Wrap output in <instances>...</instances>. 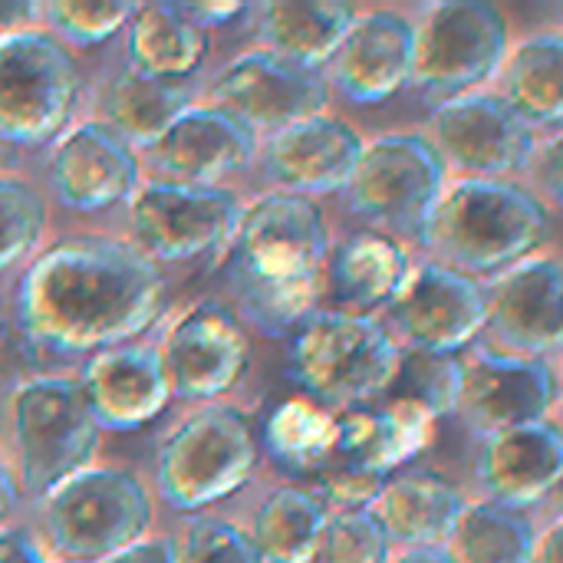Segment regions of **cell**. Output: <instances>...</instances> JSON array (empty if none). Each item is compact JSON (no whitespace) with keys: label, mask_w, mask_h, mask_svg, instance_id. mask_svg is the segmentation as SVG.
Listing matches in <instances>:
<instances>
[{"label":"cell","mask_w":563,"mask_h":563,"mask_svg":"<svg viewBox=\"0 0 563 563\" xmlns=\"http://www.w3.org/2000/svg\"><path fill=\"white\" fill-rule=\"evenodd\" d=\"M165 310V277L142 251L69 241L36 257L16 287L23 336L49 353L96 356L145 333Z\"/></svg>","instance_id":"1"},{"label":"cell","mask_w":563,"mask_h":563,"mask_svg":"<svg viewBox=\"0 0 563 563\" xmlns=\"http://www.w3.org/2000/svg\"><path fill=\"white\" fill-rule=\"evenodd\" d=\"M330 254L323 214L310 198L267 195L241 211L231 238V284L261 333H297L317 307Z\"/></svg>","instance_id":"2"},{"label":"cell","mask_w":563,"mask_h":563,"mask_svg":"<svg viewBox=\"0 0 563 563\" xmlns=\"http://www.w3.org/2000/svg\"><path fill=\"white\" fill-rule=\"evenodd\" d=\"M551 214L544 201L508 178H459L442 188L419 238L435 264L465 274H501L548 241Z\"/></svg>","instance_id":"3"},{"label":"cell","mask_w":563,"mask_h":563,"mask_svg":"<svg viewBox=\"0 0 563 563\" xmlns=\"http://www.w3.org/2000/svg\"><path fill=\"white\" fill-rule=\"evenodd\" d=\"M399 346L363 313H313L287 346V376L320 409H360L389 393Z\"/></svg>","instance_id":"4"},{"label":"cell","mask_w":563,"mask_h":563,"mask_svg":"<svg viewBox=\"0 0 563 563\" xmlns=\"http://www.w3.org/2000/svg\"><path fill=\"white\" fill-rule=\"evenodd\" d=\"M13 449L23 492L49 498L73 475L92 468L99 426L76 379L43 376L13 393Z\"/></svg>","instance_id":"5"},{"label":"cell","mask_w":563,"mask_h":563,"mask_svg":"<svg viewBox=\"0 0 563 563\" xmlns=\"http://www.w3.org/2000/svg\"><path fill=\"white\" fill-rule=\"evenodd\" d=\"M257 442L244 412L208 406L188 416L162 445L155 462L158 495L175 511H205L247 485Z\"/></svg>","instance_id":"6"},{"label":"cell","mask_w":563,"mask_h":563,"mask_svg":"<svg viewBox=\"0 0 563 563\" xmlns=\"http://www.w3.org/2000/svg\"><path fill=\"white\" fill-rule=\"evenodd\" d=\"M508 56V23L485 0L432 3L412 26V86L452 102L495 79Z\"/></svg>","instance_id":"7"},{"label":"cell","mask_w":563,"mask_h":563,"mask_svg":"<svg viewBox=\"0 0 563 563\" xmlns=\"http://www.w3.org/2000/svg\"><path fill=\"white\" fill-rule=\"evenodd\" d=\"M79 99V69L40 30L0 33V145L40 148L63 135Z\"/></svg>","instance_id":"8"},{"label":"cell","mask_w":563,"mask_h":563,"mask_svg":"<svg viewBox=\"0 0 563 563\" xmlns=\"http://www.w3.org/2000/svg\"><path fill=\"white\" fill-rule=\"evenodd\" d=\"M148 492L125 472L86 468L46 498V531L66 563H102L145 541Z\"/></svg>","instance_id":"9"},{"label":"cell","mask_w":563,"mask_h":563,"mask_svg":"<svg viewBox=\"0 0 563 563\" xmlns=\"http://www.w3.org/2000/svg\"><path fill=\"white\" fill-rule=\"evenodd\" d=\"M241 205L221 188L155 181L129 198V224L142 254L155 264H188L231 244Z\"/></svg>","instance_id":"10"},{"label":"cell","mask_w":563,"mask_h":563,"mask_svg":"<svg viewBox=\"0 0 563 563\" xmlns=\"http://www.w3.org/2000/svg\"><path fill=\"white\" fill-rule=\"evenodd\" d=\"M445 172L449 168L422 135H386L363 145L360 165L346 185L350 208L376 224L419 234L426 214L449 185Z\"/></svg>","instance_id":"11"},{"label":"cell","mask_w":563,"mask_h":563,"mask_svg":"<svg viewBox=\"0 0 563 563\" xmlns=\"http://www.w3.org/2000/svg\"><path fill=\"white\" fill-rule=\"evenodd\" d=\"M214 109L228 112L251 135H277L297 122L323 115L330 86L320 69H303L267 49L238 56L211 86Z\"/></svg>","instance_id":"12"},{"label":"cell","mask_w":563,"mask_h":563,"mask_svg":"<svg viewBox=\"0 0 563 563\" xmlns=\"http://www.w3.org/2000/svg\"><path fill=\"white\" fill-rule=\"evenodd\" d=\"M442 165L462 178H505L528 165L534 129H528L501 96L468 92L432 112L426 139Z\"/></svg>","instance_id":"13"},{"label":"cell","mask_w":563,"mask_h":563,"mask_svg":"<svg viewBox=\"0 0 563 563\" xmlns=\"http://www.w3.org/2000/svg\"><path fill=\"white\" fill-rule=\"evenodd\" d=\"M389 317L409 350L455 356L485 330L488 303L478 280L442 264H422L393 297Z\"/></svg>","instance_id":"14"},{"label":"cell","mask_w":563,"mask_h":563,"mask_svg":"<svg viewBox=\"0 0 563 563\" xmlns=\"http://www.w3.org/2000/svg\"><path fill=\"white\" fill-rule=\"evenodd\" d=\"M247 336L238 317L224 307L201 303L188 310L165 340L162 363L172 393L191 402H208L224 396L247 366Z\"/></svg>","instance_id":"15"},{"label":"cell","mask_w":563,"mask_h":563,"mask_svg":"<svg viewBox=\"0 0 563 563\" xmlns=\"http://www.w3.org/2000/svg\"><path fill=\"white\" fill-rule=\"evenodd\" d=\"M558 402V373L544 360L482 353L465 363L459 409L482 435L544 422Z\"/></svg>","instance_id":"16"},{"label":"cell","mask_w":563,"mask_h":563,"mask_svg":"<svg viewBox=\"0 0 563 563\" xmlns=\"http://www.w3.org/2000/svg\"><path fill=\"white\" fill-rule=\"evenodd\" d=\"M563 274L554 257H528L485 290L492 333L511 356L544 360L561 346Z\"/></svg>","instance_id":"17"},{"label":"cell","mask_w":563,"mask_h":563,"mask_svg":"<svg viewBox=\"0 0 563 563\" xmlns=\"http://www.w3.org/2000/svg\"><path fill=\"white\" fill-rule=\"evenodd\" d=\"M46 178L63 208L92 214L135 195L139 162L112 129L102 122H86L59 139Z\"/></svg>","instance_id":"18"},{"label":"cell","mask_w":563,"mask_h":563,"mask_svg":"<svg viewBox=\"0 0 563 563\" xmlns=\"http://www.w3.org/2000/svg\"><path fill=\"white\" fill-rule=\"evenodd\" d=\"M363 155V139L340 119L313 115L277 135L261 152L264 175L284 195L310 198L346 191Z\"/></svg>","instance_id":"19"},{"label":"cell","mask_w":563,"mask_h":563,"mask_svg":"<svg viewBox=\"0 0 563 563\" xmlns=\"http://www.w3.org/2000/svg\"><path fill=\"white\" fill-rule=\"evenodd\" d=\"M99 429L135 432L162 416L172 383L158 350L115 346L96 353L76 379Z\"/></svg>","instance_id":"20"},{"label":"cell","mask_w":563,"mask_h":563,"mask_svg":"<svg viewBox=\"0 0 563 563\" xmlns=\"http://www.w3.org/2000/svg\"><path fill=\"white\" fill-rule=\"evenodd\" d=\"M330 63L350 102L379 106L412 86V23L393 10L356 16Z\"/></svg>","instance_id":"21"},{"label":"cell","mask_w":563,"mask_h":563,"mask_svg":"<svg viewBox=\"0 0 563 563\" xmlns=\"http://www.w3.org/2000/svg\"><path fill=\"white\" fill-rule=\"evenodd\" d=\"M254 135L214 106H191L148 148L175 185L211 188L254 158Z\"/></svg>","instance_id":"22"},{"label":"cell","mask_w":563,"mask_h":563,"mask_svg":"<svg viewBox=\"0 0 563 563\" xmlns=\"http://www.w3.org/2000/svg\"><path fill=\"white\" fill-rule=\"evenodd\" d=\"M561 472L563 435L551 419L485 435L478 478L492 495V505L525 511L558 488Z\"/></svg>","instance_id":"23"},{"label":"cell","mask_w":563,"mask_h":563,"mask_svg":"<svg viewBox=\"0 0 563 563\" xmlns=\"http://www.w3.org/2000/svg\"><path fill=\"white\" fill-rule=\"evenodd\" d=\"M333 426L336 462L389 478L429 445L435 419L409 399H393L383 409H346L340 412V419H333Z\"/></svg>","instance_id":"24"},{"label":"cell","mask_w":563,"mask_h":563,"mask_svg":"<svg viewBox=\"0 0 563 563\" xmlns=\"http://www.w3.org/2000/svg\"><path fill=\"white\" fill-rule=\"evenodd\" d=\"M465 498L432 472H402L383 482L369 515L389 544L406 551H432L449 541Z\"/></svg>","instance_id":"25"},{"label":"cell","mask_w":563,"mask_h":563,"mask_svg":"<svg viewBox=\"0 0 563 563\" xmlns=\"http://www.w3.org/2000/svg\"><path fill=\"white\" fill-rule=\"evenodd\" d=\"M353 20L356 10L336 0H274L257 7V36L267 53L320 69L336 56Z\"/></svg>","instance_id":"26"},{"label":"cell","mask_w":563,"mask_h":563,"mask_svg":"<svg viewBox=\"0 0 563 563\" xmlns=\"http://www.w3.org/2000/svg\"><path fill=\"white\" fill-rule=\"evenodd\" d=\"M125 33L129 69L142 76L181 82L208 56V33H201L178 3H135Z\"/></svg>","instance_id":"27"},{"label":"cell","mask_w":563,"mask_h":563,"mask_svg":"<svg viewBox=\"0 0 563 563\" xmlns=\"http://www.w3.org/2000/svg\"><path fill=\"white\" fill-rule=\"evenodd\" d=\"M191 109V92L181 82L142 76L135 69H125L119 79L109 82L102 96V115L106 129H112L129 148L142 145L152 148L165 129Z\"/></svg>","instance_id":"28"},{"label":"cell","mask_w":563,"mask_h":563,"mask_svg":"<svg viewBox=\"0 0 563 563\" xmlns=\"http://www.w3.org/2000/svg\"><path fill=\"white\" fill-rule=\"evenodd\" d=\"M412 264L409 254L383 234H356L343 241L330 257V287L353 310L389 307L406 284Z\"/></svg>","instance_id":"29"},{"label":"cell","mask_w":563,"mask_h":563,"mask_svg":"<svg viewBox=\"0 0 563 563\" xmlns=\"http://www.w3.org/2000/svg\"><path fill=\"white\" fill-rule=\"evenodd\" d=\"M505 102L528 129H558L563 119V40L541 33L515 46L501 66Z\"/></svg>","instance_id":"30"},{"label":"cell","mask_w":563,"mask_h":563,"mask_svg":"<svg viewBox=\"0 0 563 563\" xmlns=\"http://www.w3.org/2000/svg\"><path fill=\"white\" fill-rule=\"evenodd\" d=\"M323 521L327 511L313 495L300 488H280L257 508L251 544L261 563H313Z\"/></svg>","instance_id":"31"},{"label":"cell","mask_w":563,"mask_h":563,"mask_svg":"<svg viewBox=\"0 0 563 563\" xmlns=\"http://www.w3.org/2000/svg\"><path fill=\"white\" fill-rule=\"evenodd\" d=\"M534 528L521 511L501 505H465L459 515L445 558L452 563H531Z\"/></svg>","instance_id":"32"},{"label":"cell","mask_w":563,"mask_h":563,"mask_svg":"<svg viewBox=\"0 0 563 563\" xmlns=\"http://www.w3.org/2000/svg\"><path fill=\"white\" fill-rule=\"evenodd\" d=\"M333 442H336L333 416L310 399L280 402L264 426V445L271 459L287 472L323 468L333 459Z\"/></svg>","instance_id":"33"},{"label":"cell","mask_w":563,"mask_h":563,"mask_svg":"<svg viewBox=\"0 0 563 563\" xmlns=\"http://www.w3.org/2000/svg\"><path fill=\"white\" fill-rule=\"evenodd\" d=\"M462 383H465V363H459L455 356L419 353V350L399 356V369L393 379V386H399L396 399H409L422 406L432 419H442L459 409Z\"/></svg>","instance_id":"34"},{"label":"cell","mask_w":563,"mask_h":563,"mask_svg":"<svg viewBox=\"0 0 563 563\" xmlns=\"http://www.w3.org/2000/svg\"><path fill=\"white\" fill-rule=\"evenodd\" d=\"M135 3H82V0H53L46 7H40V16L46 20V26L53 30L49 36L59 43H73V46H99L106 40H112L119 30H125L129 16H132Z\"/></svg>","instance_id":"35"},{"label":"cell","mask_w":563,"mask_h":563,"mask_svg":"<svg viewBox=\"0 0 563 563\" xmlns=\"http://www.w3.org/2000/svg\"><path fill=\"white\" fill-rule=\"evenodd\" d=\"M46 224L40 195L20 178H0V274L33 254Z\"/></svg>","instance_id":"36"},{"label":"cell","mask_w":563,"mask_h":563,"mask_svg":"<svg viewBox=\"0 0 563 563\" xmlns=\"http://www.w3.org/2000/svg\"><path fill=\"white\" fill-rule=\"evenodd\" d=\"M313 563H389V541L369 511H336L323 521Z\"/></svg>","instance_id":"37"},{"label":"cell","mask_w":563,"mask_h":563,"mask_svg":"<svg viewBox=\"0 0 563 563\" xmlns=\"http://www.w3.org/2000/svg\"><path fill=\"white\" fill-rule=\"evenodd\" d=\"M181 563H261L254 544L247 534H241L231 525L221 521H198L188 538L185 548L178 551Z\"/></svg>","instance_id":"38"},{"label":"cell","mask_w":563,"mask_h":563,"mask_svg":"<svg viewBox=\"0 0 563 563\" xmlns=\"http://www.w3.org/2000/svg\"><path fill=\"white\" fill-rule=\"evenodd\" d=\"M383 482L386 478H379V475H369V472H360L353 465L336 462L330 472H323L320 498L317 501L320 505L327 501L333 508V515L336 511H369L376 495H379V488H383Z\"/></svg>","instance_id":"39"},{"label":"cell","mask_w":563,"mask_h":563,"mask_svg":"<svg viewBox=\"0 0 563 563\" xmlns=\"http://www.w3.org/2000/svg\"><path fill=\"white\" fill-rule=\"evenodd\" d=\"M525 168H531L534 178H538V185H541L551 198H558V191H561V142H558V139H551L548 145L538 142Z\"/></svg>","instance_id":"40"},{"label":"cell","mask_w":563,"mask_h":563,"mask_svg":"<svg viewBox=\"0 0 563 563\" xmlns=\"http://www.w3.org/2000/svg\"><path fill=\"white\" fill-rule=\"evenodd\" d=\"M178 10H181L201 33H208V30H214V26H228L234 16L247 13V7H244V3H234V0H221V3H178Z\"/></svg>","instance_id":"41"},{"label":"cell","mask_w":563,"mask_h":563,"mask_svg":"<svg viewBox=\"0 0 563 563\" xmlns=\"http://www.w3.org/2000/svg\"><path fill=\"white\" fill-rule=\"evenodd\" d=\"M102 563H181L172 541H139Z\"/></svg>","instance_id":"42"},{"label":"cell","mask_w":563,"mask_h":563,"mask_svg":"<svg viewBox=\"0 0 563 563\" xmlns=\"http://www.w3.org/2000/svg\"><path fill=\"white\" fill-rule=\"evenodd\" d=\"M0 563H46L43 554L36 551V544L16 531V528H3L0 531Z\"/></svg>","instance_id":"43"},{"label":"cell","mask_w":563,"mask_h":563,"mask_svg":"<svg viewBox=\"0 0 563 563\" xmlns=\"http://www.w3.org/2000/svg\"><path fill=\"white\" fill-rule=\"evenodd\" d=\"M563 554V525H551L538 541H534V551H531V563H561Z\"/></svg>","instance_id":"44"},{"label":"cell","mask_w":563,"mask_h":563,"mask_svg":"<svg viewBox=\"0 0 563 563\" xmlns=\"http://www.w3.org/2000/svg\"><path fill=\"white\" fill-rule=\"evenodd\" d=\"M13 505H16V482H13L10 468L3 465V459H0V521L10 515Z\"/></svg>","instance_id":"45"},{"label":"cell","mask_w":563,"mask_h":563,"mask_svg":"<svg viewBox=\"0 0 563 563\" xmlns=\"http://www.w3.org/2000/svg\"><path fill=\"white\" fill-rule=\"evenodd\" d=\"M396 563H452L445 558V551L432 548V551H406Z\"/></svg>","instance_id":"46"},{"label":"cell","mask_w":563,"mask_h":563,"mask_svg":"<svg viewBox=\"0 0 563 563\" xmlns=\"http://www.w3.org/2000/svg\"><path fill=\"white\" fill-rule=\"evenodd\" d=\"M0 168H3V145H0Z\"/></svg>","instance_id":"47"},{"label":"cell","mask_w":563,"mask_h":563,"mask_svg":"<svg viewBox=\"0 0 563 563\" xmlns=\"http://www.w3.org/2000/svg\"><path fill=\"white\" fill-rule=\"evenodd\" d=\"M3 16H7V10H3V7H0V23H3Z\"/></svg>","instance_id":"48"}]
</instances>
